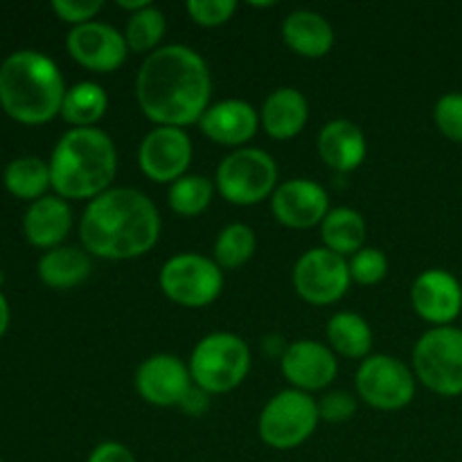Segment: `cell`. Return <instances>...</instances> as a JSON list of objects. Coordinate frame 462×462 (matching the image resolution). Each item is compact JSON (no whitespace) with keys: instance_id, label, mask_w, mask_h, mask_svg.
Segmentation results:
<instances>
[{"instance_id":"27","label":"cell","mask_w":462,"mask_h":462,"mask_svg":"<svg viewBox=\"0 0 462 462\" xmlns=\"http://www.w3.org/2000/svg\"><path fill=\"white\" fill-rule=\"evenodd\" d=\"M328 338L337 352L350 359H361L373 347V329L364 316L355 311H338L328 323Z\"/></svg>"},{"instance_id":"30","label":"cell","mask_w":462,"mask_h":462,"mask_svg":"<svg viewBox=\"0 0 462 462\" xmlns=\"http://www.w3.org/2000/svg\"><path fill=\"white\" fill-rule=\"evenodd\" d=\"M162 34H165V16L153 5L131 14L129 21H126L125 39L134 52H149V50H153L161 43Z\"/></svg>"},{"instance_id":"9","label":"cell","mask_w":462,"mask_h":462,"mask_svg":"<svg viewBox=\"0 0 462 462\" xmlns=\"http://www.w3.org/2000/svg\"><path fill=\"white\" fill-rule=\"evenodd\" d=\"M161 289L183 307H206L224 289V273L215 260L199 253L170 257L161 269Z\"/></svg>"},{"instance_id":"5","label":"cell","mask_w":462,"mask_h":462,"mask_svg":"<svg viewBox=\"0 0 462 462\" xmlns=\"http://www.w3.org/2000/svg\"><path fill=\"white\" fill-rule=\"evenodd\" d=\"M251 370V350L230 332L208 334L197 343L189 359V374L197 386L212 393H228L246 379Z\"/></svg>"},{"instance_id":"18","label":"cell","mask_w":462,"mask_h":462,"mask_svg":"<svg viewBox=\"0 0 462 462\" xmlns=\"http://www.w3.org/2000/svg\"><path fill=\"white\" fill-rule=\"evenodd\" d=\"M203 134L221 144H244L255 135L260 116L255 108L244 99H224L203 113L201 120Z\"/></svg>"},{"instance_id":"13","label":"cell","mask_w":462,"mask_h":462,"mask_svg":"<svg viewBox=\"0 0 462 462\" xmlns=\"http://www.w3.org/2000/svg\"><path fill=\"white\" fill-rule=\"evenodd\" d=\"M66 45L77 63L97 72H111L120 68L126 59V50H129L122 32L97 21L72 27L68 32Z\"/></svg>"},{"instance_id":"36","label":"cell","mask_w":462,"mask_h":462,"mask_svg":"<svg viewBox=\"0 0 462 462\" xmlns=\"http://www.w3.org/2000/svg\"><path fill=\"white\" fill-rule=\"evenodd\" d=\"M86 462H135V458L120 442H102L90 451Z\"/></svg>"},{"instance_id":"39","label":"cell","mask_w":462,"mask_h":462,"mask_svg":"<svg viewBox=\"0 0 462 462\" xmlns=\"http://www.w3.org/2000/svg\"><path fill=\"white\" fill-rule=\"evenodd\" d=\"M149 0H117V7H122V9H131V12H140V9H144V7H149Z\"/></svg>"},{"instance_id":"19","label":"cell","mask_w":462,"mask_h":462,"mask_svg":"<svg viewBox=\"0 0 462 462\" xmlns=\"http://www.w3.org/2000/svg\"><path fill=\"white\" fill-rule=\"evenodd\" d=\"M72 228V210L66 199L61 197H41L30 203L25 217H23V230L32 246L36 248H57L68 237Z\"/></svg>"},{"instance_id":"29","label":"cell","mask_w":462,"mask_h":462,"mask_svg":"<svg viewBox=\"0 0 462 462\" xmlns=\"http://www.w3.org/2000/svg\"><path fill=\"white\" fill-rule=\"evenodd\" d=\"M212 192H215V185H212V180L206 179V176H180V179L174 180L170 188V206L171 210L179 212V215L194 217L210 206Z\"/></svg>"},{"instance_id":"12","label":"cell","mask_w":462,"mask_h":462,"mask_svg":"<svg viewBox=\"0 0 462 462\" xmlns=\"http://www.w3.org/2000/svg\"><path fill=\"white\" fill-rule=\"evenodd\" d=\"M192 161V140L179 126H156L138 152L140 170L158 183L179 180Z\"/></svg>"},{"instance_id":"37","label":"cell","mask_w":462,"mask_h":462,"mask_svg":"<svg viewBox=\"0 0 462 462\" xmlns=\"http://www.w3.org/2000/svg\"><path fill=\"white\" fill-rule=\"evenodd\" d=\"M179 406L185 411V413L192 415V418H201V415L210 409V393L203 391V388L197 386V383H192V386L188 388V393L183 395V400H180Z\"/></svg>"},{"instance_id":"22","label":"cell","mask_w":462,"mask_h":462,"mask_svg":"<svg viewBox=\"0 0 462 462\" xmlns=\"http://www.w3.org/2000/svg\"><path fill=\"white\" fill-rule=\"evenodd\" d=\"M284 43L302 57H323L334 45V30L329 21L310 9H296L282 23Z\"/></svg>"},{"instance_id":"28","label":"cell","mask_w":462,"mask_h":462,"mask_svg":"<svg viewBox=\"0 0 462 462\" xmlns=\"http://www.w3.org/2000/svg\"><path fill=\"white\" fill-rule=\"evenodd\" d=\"M255 253V233L246 224H230L215 242V262L221 269H237Z\"/></svg>"},{"instance_id":"11","label":"cell","mask_w":462,"mask_h":462,"mask_svg":"<svg viewBox=\"0 0 462 462\" xmlns=\"http://www.w3.org/2000/svg\"><path fill=\"white\" fill-rule=\"evenodd\" d=\"M350 264L329 248H311L293 266L296 291L311 305H329L346 296L350 287Z\"/></svg>"},{"instance_id":"14","label":"cell","mask_w":462,"mask_h":462,"mask_svg":"<svg viewBox=\"0 0 462 462\" xmlns=\"http://www.w3.org/2000/svg\"><path fill=\"white\" fill-rule=\"evenodd\" d=\"M415 311L429 323L445 328L462 311V287L456 275L445 269H429L415 278L411 287Z\"/></svg>"},{"instance_id":"4","label":"cell","mask_w":462,"mask_h":462,"mask_svg":"<svg viewBox=\"0 0 462 462\" xmlns=\"http://www.w3.org/2000/svg\"><path fill=\"white\" fill-rule=\"evenodd\" d=\"M116 170V144L95 126L66 131L50 158V179L61 199L99 197L111 185Z\"/></svg>"},{"instance_id":"41","label":"cell","mask_w":462,"mask_h":462,"mask_svg":"<svg viewBox=\"0 0 462 462\" xmlns=\"http://www.w3.org/2000/svg\"><path fill=\"white\" fill-rule=\"evenodd\" d=\"M0 462H3V460H0Z\"/></svg>"},{"instance_id":"33","label":"cell","mask_w":462,"mask_h":462,"mask_svg":"<svg viewBox=\"0 0 462 462\" xmlns=\"http://www.w3.org/2000/svg\"><path fill=\"white\" fill-rule=\"evenodd\" d=\"M237 9L235 0H189L188 14L192 16L194 23L206 27L221 25L228 21Z\"/></svg>"},{"instance_id":"21","label":"cell","mask_w":462,"mask_h":462,"mask_svg":"<svg viewBox=\"0 0 462 462\" xmlns=\"http://www.w3.org/2000/svg\"><path fill=\"white\" fill-rule=\"evenodd\" d=\"M307 117H310V104L305 95L291 86H284L264 99L260 120L266 134L278 140H287L300 134L302 126L307 125Z\"/></svg>"},{"instance_id":"23","label":"cell","mask_w":462,"mask_h":462,"mask_svg":"<svg viewBox=\"0 0 462 462\" xmlns=\"http://www.w3.org/2000/svg\"><path fill=\"white\" fill-rule=\"evenodd\" d=\"M88 251L77 246H57L43 253L39 260V278L52 289H72L90 273Z\"/></svg>"},{"instance_id":"20","label":"cell","mask_w":462,"mask_h":462,"mask_svg":"<svg viewBox=\"0 0 462 462\" xmlns=\"http://www.w3.org/2000/svg\"><path fill=\"white\" fill-rule=\"evenodd\" d=\"M319 153L337 171H352L365 158V135L355 122L332 120L319 134Z\"/></svg>"},{"instance_id":"35","label":"cell","mask_w":462,"mask_h":462,"mask_svg":"<svg viewBox=\"0 0 462 462\" xmlns=\"http://www.w3.org/2000/svg\"><path fill=\"white\" fill-rule=\"evenodd\" d=\"M52 9L61 21L84 25L102 9L99 0H52Z\"/></svg>"},{"instance_id":"32","label":"cell","mask_w":462,"mask_h":462,"mask_svg":"<svg viewBox=\"0 0 462 462\" xmlns=\"http://www.w3.org/2000/svg\"><path fill=\"white\" fill-rule=\"evenodd\" d=\"M433 117L447 138L462 143V93L442 95L433 108Z\"/></svg>"},{"instance_id":"17","label":"cell","mask_w":462,"mask_h":462,"mask_svg":"<svg viewBox=\"0 0 462 462\" xmlns=\"http://www.w3.org/2000/svg\"><path fill=\"white\" fill-rule=\"evenodd\" d=\"M337 373V356L319 341H296L282 355V374L296 391H320L334 382Z\"/></svg>"},{"instance_id":"38","label":"cell","mask_w":462,"mask_h":462,"mask_svg":"<svg viewBox=\"0 0 462 462\" xmlns=\"http://www.w3.org/2000/svg\"><path fill=\"white\" fill-rule=\"evenodd\" d=\"M7 328H9V302L7 298L3 296V291H0V338L5 337Z\"/></svg>"},{"instance_id":"3","label":"cell","mask_w":462,"mask_h":462,"mask_svg":"<svg viewBox=\"0 0 462 462\" xmlns=\"http://www.w3.org/2000/svg\"><path fill=\"white\" fill-rule=\"evenodd\" d=\"M66 84L57 63L36 50H18L0 63V108L21 125H45L61 113Z\"/></svg>"},{"instance_id":"40","label":"cell","mask_w":462,"mask_h":462,"mask_svg":"<svg viewBox=\"0 0 462 462\" xmlns=\"http://www.w3.org/2000/svg\"><path fill=\"white\" fill-rule=\"evenodd\" d=\"M0 284H3V273H0Z\"/></svg>"},{"instance_id":"10","label":"cell","mask_w":462,"mask_h":462,"mask_svg":"<svg viewBox=\"0 0 462 462\" xmlns=\"http://www.w3.org/2000/svg\"><path fill=\"white\" fill-rule=\"evenodd\" d=\"M356 391L374 409L397 411L413 402L415 379L409 365L400 359L374 355L356 370Z\"/></svg>"},{"instance_id":"24","label":"cell","mask_w":462,"mask_h":462,"mask_svg":"<svg viewBox=\"0 0 462 462\" xmlns=\"http://www.w3.org/2000/svg\"><path fill=\"white\" fill-rule=\"evenodd\" d=\"M320 237L325 248L346 255V253H359L365 239V221L352 208H334L328 212L320 226Z\"/></svg>"},{"instance_id":"15","label":"cell","mask_w":462,"mask_h":462,"mask_svg":"<svg viewBox=\"0 0 462 462\" xmlns=\"http://www.w3.org/2000/svg\"><path fill=\"white\" fill-rule=\"evenodd\" d=\"M189 386H192L189 368L174 355L149 356L135 373V388L140 397L153 406L180 404Z\"/></svg>"},{"instance_id":"7","label":"cell","mask_w":462,"mask_h":462,"mask_svg":"<svg viewBox=\"0 0 462 462\" xmlns=\"http://www.w3.org/2000/svg\"><path fill=\"white\" fill-rule=\"evenodd\" d=\"M278 180V165L266 152L242 147L226 156L217 170V188L221 197L237 206L260 203L273 192Z\"/></svg>"},{"instance_id":"25","label":"cell","mask_w":462,"mask_h":462,"mask_svg":"<svg viewBox=\"0 0 462 462\" xmlns=\"http://www.w3.org/2000/svg\"><path fill=\"white\" fill-rule=\"evenodd\" d=\"M5 188L23 201H32L45 197V189L52 188L50 179V162L36 156H18L5 167Z\"/></svg>"},{"instance_id":"2","label":"cell","mask_w":462,"mask_h":462,"mask_svg":"<svg viewBox=\"0 0 462 462\" xmlns=\"http://www.w3.org/2000/svg\"><path fill=\"white\" fill-rule=\"evenodd\" d=\"M84 248L106 260H134L152 251L161 235V215L147 194L134 188L106 189L84 210Z\"/></svg>"},{"instance_id":"34","label":"cell","mask_w":462,"mask_h":462,"mask_svg":"<svg viewBox=\"0 0 462 462\" xmlns=\"http://www.w3.org/2000/svg\"><path fill=\"white\" fill-rule=\"evenodd\" d=\"M319 413L328 422H347L356 413V400L346 391L328 393L319 402Z\"/></svg>"},{"instance_id":"26","label":"cell","mask_w":462,"mask_h":462,"mask_svg":"<svg viewBox=\"0 0 462 462\" xmlns=\"http://www.w3.org/2000/svg\"><path fill=\"white\" fill-rule=\"evenodd\" d=\"M106 106L108 97L102 86L95 84V81H79L66 90L61 116L75 129H86V126H93L95 122L102 120Z\"/></svg>"},{"instance_id":"6","label":"cell","mask_w":462,"mask_h":462,"mask_svg":"<svg viewBox=\"0 0 462 462\" xmlns=\"http://www.w3.org/2000/svg\"><path fill=\"white\" fill-rule=\"evenodd\" d=\"M415 377L442 397L462 395V329L433 328L413 350Z\"/></svg>"},{"instance_id":"8","label":"cell","mask_w":462,"mask_h":462,"mask_svg":"<svg viewBox=\"0 0 462 462\" xmlns=\"http://www.w3.org/2000/svg\"><path fill=\"white\" fill-rule=\"evenodd\" d=\"M319 402L302 391H282L260 415V438L273 449L302 445L319 424Z\"/></svg>"},{"instance_id":"31","label":"cell","mask_w":462,"mask_h":462,"mask_svg":"<svg viewBox=\"0 0 462 462\" xmlns=\"http://www.w3.org/2000/svg\"><path fill=\"white\" fill-rule=\"evenodd\" d=\"M388 260L379 248H361L350 260V278L359 284H377L386 278Z\"/></svg>"},{"instance_id":"16","label":"cell","mask_w":462,"mask_h":462,"mask_svg":"<svg viewBox=\"0 0 462 462\" xmlns=\"http://www.w3.org/2000/svg\"><path fill=\"white\" fill-rule=\"evenodd\" d=\"M273 215L289 228H311L323 224L329 212L328 192L310 179H291L280 185L271 199Z\"/></svg>"},{"instance_id":"1","label":"cell","mask_w":462,"mask_h":462,"mask_svg":"<svg viewBox=\"0 0 462 462\" xmlns=\"http://www.w3.org/2000/svg\"><path fill=\"white\" fill-rule=\"evenodd\" d=\"M208 63L188 45H162L147 54L135 77V97L149 120L161 126H185L201 120L210 106Z\"/></svg>"}]
</instances>
